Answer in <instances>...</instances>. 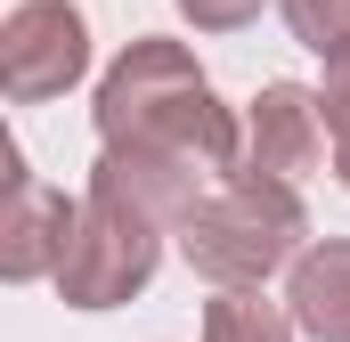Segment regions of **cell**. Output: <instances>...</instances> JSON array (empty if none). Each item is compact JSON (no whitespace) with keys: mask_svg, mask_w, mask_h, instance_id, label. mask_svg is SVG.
I'll return each instance as SVG.
<instances>
[{"mask_svg":"<svg viewBox=\"0 0 350 342\" xmlns=\"http://www.w3.org/2000/svg\"><path fill=\"white\" fill-rule=\"evenodd\" d=\"M90 114H98V147H114V155H179L212 179H237V163H245V122L212 98L204 66L163 33H139L106 66Z\"/></svg>","mask_w":350,"mask_h":342,"instance_id":"1","label":"cell"},{"mask_svg":"<svg viewBox=\"0 0 350 342\" xmlns=\"http://www.w3.org/2000/svg\"><path fill=\"white\" fill-rule=\"evenodd\" d=\"M179 253L220 293H253L261 277H277L310 253V204H301V187H277V179H220L187 212Z\"/></svg>","mask_w":350,"mask_h":342,"instance_id":"2","label":"cell"},{"mask_svg":"<svg viewBox=\"0 0 350 342\" xmlns=\"http://www.w3.org/2000/svg\"><path fill=\"white\" fill-rule=\"evenodd\" d=\"M155 261H163V228L155 220L122 212L114 196H82L66 261H57V293H66V310H122L131 293H147Z\"/></svg>","mask_w":350,"mask_h":342,"instance_id":"3","label":"cell"},{"mask_svg":"<svg viewBox=\"0 0 350 342\" xmlns=\"http://www.w3.org/2000/svg\"><path fill=\"white\" fill-rule=\"evenodd\" d=\"M90 74V16L74 0H16L0 25V90L16 106L66 98Z\"/></svg>","mask_w":350,"mask_h":342,"instance_id":"4","label":"cell"},{"mask_svg":"<svg viewBox=\"0 0 350 342\" xmlns=\"http://www.w3.org/2000/svg\"><path fill=\"white\" fill-rule=\"evenodd\" d=\"M318 163H326V106H318V90L261 82V98L245 106V163H237V179L301 187Z\"/></svg>","mask_w":350,"mask_h":342,"instance_id":"5","label":"cell"},{"mask_svg":"<svg viewBox=\"0 0 350 342\" xmlns=\"http://www.w3.org/2000/svg\"><path fill=\"white\" fill-rule=\"evenodd\" d=\"M0 163H8V196H0V269H8L16 285L57 277L66 237H74V204H66L41 171H25V147H16V139L0 147Z\"/></svg>","mask_w":350,"mask_h":342,"instance_id":"6","label":"cell"},{"mask_svg":"<svg viewBox=\"0 0 350 342\" xmlns=\"http://www.w3.org/2000/svg\"><path fill=\"white\" fill-rule=\"evenodd\" d=\"M204 179H212V171L179 163V155H114V147H98V163H90V196H114L122 212H139V220H155L163 237H179L187 212L212 196Z\"/></svg>","mask_w":350,"mask_h":342,"instance_id":"7","label":"cell"},{"mask_svg":"<svg viewBox=\"0 0 350 342\" xmlns=\"http://www.w3.org/2000/svg\"><path fill=\"white\" fill-rule=\"evenodd\" d=\"M285 310H293L301 334L350 342V237L310 245V253L293 261V277H285Z\"/></svg>","mask_w":350,"mask_h":342,"instance_id":"8","label":"cell"},{"mask_svg":"<svg viewBox=\"0 0 350 342\" xmlns=\"http://www.w3.org/2000/svg\"><path fill=\"white\" fill-rule=\"evenodd\" d=\"M293 310L285 302H269L261 285L253 293H212L204 302V342H293Z\"/></svg>","mask_w":350,"mask_h":342,"instance_id":"9","label":"cell"},{"mask_svg":"<svg viewBox=\"0 0 350 342\" xmlns=\"http://www.w3.org/2000/svg\"><path fill=\"white\" fill-rule=\"evenodd\" d=\"M277 8H285V25H293L301 49H318V57H342L350 49V0H277Z\"/></svg>","mask_w":350,"mask_h":342,"instance_id":"10","label":"cell"},{"mask_svg":"<svg viewBox=\"0 0 350 342\" xmlns=\"http://www.w3.org/2000/svg\"><path fill=\"white\" fill-rule=\"evenodd\" d=\"M318 106H326V147H334V179L350 187V49H342V57H326V90H318Z\"/></svg>","mask_w":350,"mask_h":342,"instance_id":"11","label":"cell"},{"mask_svg":"<svg viewBox=\"0 0 350 342\" xmlns=\"http://www.w3.org/2000/svg\"><path fill=\"white\" fill-rule=\"evenodd\" d=\"M179 16H187L196 33H245V25L261 16V0H179Z\"/></svg>","mask_w":350,"mask_h":342,"instance_id":"12","label":"cell"}]
</instances>
